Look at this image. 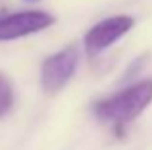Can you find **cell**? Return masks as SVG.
Returning a JSON list of instances; mask_svg holds the SVG:
<instances>
[{"label": "cell", "instance_id": "obj_2", "mask_svg": "<svg viewBox=\"0 0 152 150\" xmlns=\"http://www.w3.org/2000/svg\"><path fill=\"white\" fill-rule=\"evenodd\" d=\"M79 66V50L75 46L60 50L48 56L41 68V85L45 92L56 94L71 81Z\"/></svg>", "mask_w": 152, "mask_h": 150}, {"label": "cell", "instance_id": "obj_1", "mask_svg": "<svg viewBox=\"0 0 152 150\" xmlns=\"http://www.w3.org/2000/svg\"><path fill=\"white\" fill-rule=\"evenodd\" d=\"M152 102V79H145L112 96L98 100L93 112L102 123H108L118 133L123 131L127 123L137 119Z\"/></svg>", "mask_w": 152, "mask_h": 150}, {"label": "cell", "instance_id": "obj_6", "mask_svg": "<svg viewBox=\"0 0 152 150\" xmlns=\"http://www.w3.org/2000/svg\"><path fill=\"white\" fill-rule=\"evenodd\" d=\"M27 2H39V0H27Z\"/></svg>", "mask_w": 152, "mask_h": 150}, {"label": "cell", "instance_id": "obj_5", "mask_svg": "<svg viewBox=\"0 0 152 150\" xmlns=\"http://www.w3.org/2000/svg\"><path fill=\"white\" fill-rule=\"evenodd\" d=\"M14 106V87L6 75L0 73V117H4Z\"/></svg>", "mask_w": 152, "mask_h": 150}, {"label": "cell", "instance_id": "obj_4", "mask_svg": "<svg viewBox=\"0 0 152 150\" xmlns=\"http://www.w3.org/2000/svg\"><path fill=\"white\" fill-rule=\"evenodd\" d=\"M54 23V15L41 10H23L0 15V41H15L45 31Z\"/></svg>", "mask_w": 152, "mask_h": 150}, {"label": "cell", "instance_id": "obj_3", "mask_svg": "<svg viewBox=\"0 0 152 150\" xmlns=\"http://www.w3.org/2000/svg\"><path fill=\"white\" fill-rule=\"evenodd\" d=\"M133 25L135 19L131 15H112V17H106L102 21L94 23L83 39L87 54L91 58L98 56L106 48H110L112 44H115L121 37H125L133 29Z\"/></svg>", "mask_w": 152, "mask_h": 150}]
</instances>
